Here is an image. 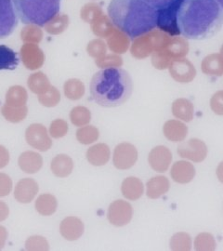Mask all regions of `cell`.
<instances>
[{"label": "cell", "instance_id": "cell-1", "mask_svg": "<svg viewBox=\"0 0 223 251\" xmlns=\"http://www.w3.org/2000/svg\"><path fill=\"white\" fill-rule=\"evenodd\" d=\"M176 25L178 33L188 39L205 40L223 27V8L217 0H181Z\"/></svg>", "mask_w": 223, "mask_h": 251}, {"label": "cell", "instance_id": "cell-32", "mask_svg": "<svg viewBox=\"0 0 223 251\" xmlns=\"http://www.w3.org/2000/svg\"><path fill=\"white\" fill-rule=\"evenodd\" d=\"M26 251H49L50 245L47 239L40 235H34L29 237L25 242Z\"/></svg>", "mask_w": 223, "mask_h": 251}, {"label": "cell", "instance_id": "cell-41", "mask_svg": "<svg viewBox=\"0 0 223 251\" xmlns=\"http://www.w3.org/2000/svg\"><path fill=\"white\" fill-rule=\"evenodd\" d=\"M9 214V209L8 205L5 202L0 201V223L7 220Z\"/></svg>", "mask_w": 223, "mask_h": 251}, {"label": "cell", "instance_id": "cell-31", "mask_svg": "<svg viewBox=\"0 0 223 251\" xmlns=\"http://www.w3.org/2000/svg\"><path fill=\"white\" fill-rule=\"evenodd\" d=\"M26 92L20 87L11 88L7 94V105L11 107L24 106L26 102Z\"/></svg>", "mask_w": 223, "mask_h": 251}, {"label": "cell", "instance_id": "cell-26", "mask_svg": "<svg viewBox=\"0 0 223 251\" xmlns=\"http://www.w3.org/2000/svg\"><path fill=\"white\" fill-rule=\"evenodd\" d=\"M99 131L94 126L87 125L81 126L76 131V139L82 144L88 145L98 141Z\"/></svg>", "mask_w": 223, "mask_h": 251}, {"label": "cell", "instance_id": "cell-20", "mask_svg": "<svg viewBox=\"0 0 223 251\" xmlns=\"http://www.w3.org/2000/svg\"><path fill=\"white\" fill-rule=\"evenodd\" d=\"M173 116L183 122H191L194 119L195 109L194 105L185 99H178L172 105Z\"/></svg>", "mask_w": 223, "mask_h": 251}, {"label": "cell", "instance_id": "cell-13", "mask_svg": "<svg viewBox=\"0 0 223 251\" xmlns=\"http://www.w3.org/2000/svg\"><path fill=\"white\" fill-rule=\"evenodd\" d=\"M85 226L80 219L76 217H67L63 220L60 227V232L68 241H74L80 238L84 233Z\"/></svg>", "mask_w": 223, "mask_h": 251}, {"label": "cell", "instance_id": "cell-43", "mask_svg": "<svg viewBox=\"0 0 223 251\" xmlns=\"http://www.w3.org/2000/svg\"><path fill=\"white\" fill-rule=\"evenodd\" d=\"M216 174H217L218 179L223 184V161L219 164L217 171H216Z\"/></svg>", "mask_w": 223, "mask_h": 251}, {"label": "cell", "instance_id": "cell-29", "mask_svg": "<svg viewBox=\"0 0 223 251\" xmlns=\"http://www.w3.org/2000/svg\"><path fill=\"white\" fill-rule=\"evenodd\" d=\"M194 246L197 251H213L217 248V243L211 233H201L196 237Z\"/></svg>", "mask_w": 223, "mask_h": 251}, {"label": "cell", "instance_id": "cell-19", "mask_svg": "<svg viewBox=\"0 0 223 251\" xmlns=\"http://www.w3.org/2000/svg\"><path fill=\"white\" fill-rule=\"evenodd\" d=\"M50 169L55 176L65 178L71 174L74 169V161L67 154H58L52 159Z\"/></svg>", "mask_w": 223, "mask_h": 251}, {"label": "cell", "instance_id": "cell-7", "mask_svg": "<svg viewBox=\"0 0 223 251\" xmlns=\"http://www.w3.org/2000/svg\"><path fill=\"white\" fill-rule=\"evenodd\" d=\"M132 206L124 200H116L108 208V221L116 227H122L128 225L132 220Z\"/></svg>", "mask_w": 223, "mask_h": 251}, {"label": "cell", "instance_id": "cell-12", "mask_svg": "<svg viewBox=\"0 0 223 251\" xmlns=\"http://www.w3.org/2000/svg\"><path fill=\"white\" fill-rule=\"evenodd\" d=\"M38 193V184L35 179L25 178L21 179L14 190V198L23 204L30 203Z\"/></svg>", "mask_w": 223, "mask_h": 251}, {"label": "cell", "instance_id": "cell-22", "mask_svg": "<svg viewBox=\"0 0 223 251\" xmlns=\"http://www.w3.org/2000/svg\"><path fill=\"white\" fill-rule=\"evenodd\" d=\"M57 199L52 195L44 194L39 196L36 199V209L40 215H52L57 210Z\"/></svg>", "mask_w": 223, "mask_h": 251}, {"label": "cell", "instance_id": "cell-33", "mask_svg": "<svg viewBox=\"0 0 223 251\" xmlns=\"http://www.w3.org/2000/svg\"><path fill=\"white\" fill-rule=\"evenodd\" d=\"M65 94L70 99H79L84 94V87L79 81H68L65 85Z\"/></svg>", "mask_w": 223, "mask_h": 251}, {"label": "cell", "instance_id": "cell-34", "mask_svg": "<svg viewBox=\"0 0 223 251\" xmlns=\"http://www.w3.org/2000/svg\"><path fill=\"white\" fill-rule=\"evenodd\" d=\"M68 124L63 119H56L50 126V134L54 139L63 138L68 132Z\"/></svg>", "mask_w": 223, "mask_h": 251}, {"label": "cell", "instance_id": "cell-44", "mask_svg": "<svg viewBox=\"0 0 223 251\" xmlns=\"http://www.w3.org/2000/svg\"><path fill=\"white\" fill-rule=\"evenodd\" d=\"M217 1L219 2V4L221 5V7H222V8H223V0H217Z\"/></svg>", "mask_w": 223, "mask_h": 251}, {"label": "cell", "instance_id": "cell-5", "mask_svg": "<svg viewBox=\"0 0 223 251\" xmlns=\"http://www.w3.org/2000/svg\"><path fill=\"white\" fill-rule=\"evenodd\" d=\"M18 22L12 0H0V39L10 36L18 26Z\"/></svg>", "mask_w": 223, "mask_h": 251}, {"label": "cell", "instance_id": "cell-4", "mask_svg": "<svg viewBox=\"0 0 223 251\" xmlns=\"http://www.w3.org/2000/svg\"><path fill=\"white\" fill-rule=\"evenodd\" d=\"M19 19L25 25L45 26L60 12L62 0H12Z\"/></svg>", "mask_w": 223, "mask_h": 251}, {"label": "cell", "instance_id": "cell-39", "mask_svg": "<svg viewBox=\"0 0 223 251\" xmlns=\"http://www.w3.org/2000/svg\"><path fill=\"white\" fill-rule=\"evenodd\" d=\"M145 1L150 3L158 10H162V9H168L171 6L177 4L180 0H145Z\"/></svg>", "mask_w": 223, "mask_h": 251}, {"label": "cell", "instance_id": "cell-27", "mask_svg": "<svg viewBox=\"0 0 223 251\" xmlns=\"http://www.w3.org/2000/svg\"><path fill=\"white\" fill-rule=\"evenodd\" d=\"M203 71L211 75H223V60L219 55H210L203 62Z\"/></svg>", "mask_w": 223, "mask_h": 251}, {"label": "cell", "instance_id": "cell-8", "mask_svg": "<svg viewBox=\"0 0 223 251\" xmlns=\"http://www.w3.org/2000/svg\"><path fill=\"white\" fill-rule=\"evenodd\" d=\"M138 160V151L133 144L122 143L114 151L113 163L117 170L125 171L132 168Z\"/></svg>", "mask_w": 223, "mask_h": 251}, {"label": "cell", "instance_id": "cell-6", "mask_svg": "<svg viewBox=\"0 0 223 251\" xmlns=\"http://www.w3.org/2000/svg\"><path fill=\"white\" fill-rule=\"evenodd\" d=\"M178 153L181 158L195 163H201L206 158L208 149L202 140L192 138L186 142H181L178 145Z\"/></svg>", "mask_w": 223, "mask_h": 251}, {"label": "cell", "instance_id": "cell-9", "mask_svg": "<svg viewBox=\"0 0 223 251\" xmlns=\"http://www.w3.org/2000/svg\"><path fill=\"white\" fill-rule=\"evenodd\" d=\"M25 139L27 144L41 152L48 151L52 145V141L47 128L41 124L29 126L25 131Z\"/></svg>", "mask_w": 223, "mask_h": 251}, {"label": "cell", "instance_id": "cell-15", "mask_svg": "<svg viewBox=\"0 0 223 251\" xmlns=\"http://www.w3.org/2000/svg\"><path fill=\"white\" fill-rule=\"evenodd\" d=\"M18 164L22 171L28 174H34L41 170L43 158L38 152L26 151L20 155Z\"/></svg>", "mask_w": 223, "mask_h": 251}, {"label": "cell", "instance_id": "cell-40", "mask_svg": "<svg viewBox=\"0 0 223 251\" xmlns=\"http://www.w3.org/2000/svg\"><path fill=\"white\" fill-rule=\"evenodd\" d=\"M9 162V152L8 149L0 145V169L5 168Z\"/></svg>", "mask_w": 223, "mask_h": 251}, {"label": "cell", "instance_id": "cell-25", "mask_svg": "<svg viewBox=\"0 0 223 251\" xmlns=\"http://www.w3.org/2000/svg\"><path fill=\"white\" fill-rule=\"evenodd\" d=\"M171 74L175 77V79L181 82H188L193 79L196 71L191 65V63L187 62H180V63H175L173 65Z\"/></svg>", "mask_w": 223, "mask_h": 251}, {"label": "cell", "instance_id": "cell-14", "mask_svg": "<svg viewBox=\"0 0 223 251\" xmlns=\"http://www.w3.org/2000/svg\"><path fill=\"white\" fill-rule=\"evenodd\" d=\"M163 133L170 142L181 143L187 137L188 126L179 120L171 119L164 124Z\"/></svg>", "mask_w": 223, "mask_h": 251}, {"label": "cell", "instance_id": "cell-3", "mask_svg": "<svg viewBox=\"0 0 223 251\" xmlns=\"http://www.w3.org/2000/svg\"><path fill=\"white\" fill-rule=\"evenodd\" d=\"M133 83L128 72L118 67H108L96 73L90 82V95L103 107L125 103L132 94Z\"/></svg>", "mask_w": 223, "mask_h": 251}, {"label": "cell", "instance_id": "cell-45", "mask_svg": "<svg viewBox=\"0 0 223 251\" xmlns=\"http://www.w3.org/2000/svg\"><path fill=\"white\" fill-rule=\"evenodd\" d=\"M222 55H223V49H222Z\"/></svg>", "mask_w": 223, "mask_h": 251}, {"label": "cell", "instance_id": "cell-21", "mask_svg": "<svg viewBox=\"0 0 223 251\" xmlns=\"http://www.w3.org/2000/svg\"><path fill=\"white\" fill-rule=\"evenodd\" d=\"M20 57L9 47L0 45V70H14L18 67Z\"/></svg>", "mask_w": 223, "mask_h": 251}, {"label": "cell", "instance_id": "cell-38", "mask_svg": "<svg viewBox=\"0 0 223 251\" xmlns=\"http://www.w3.org/2000/svg\"><path fill=\"white\" fill-rule=\"evenodd\" d=\"M39 100L45 106L51 107V106H55L59 102L60 95H59L57 90H55V89H52V91L47 93L44 96H41L39 98Z\"/></svg>", "mask_w": 223, "mask_h": 251}, {"label": "cell", "instance_id": "cell-36", "mask_svg": "<svg viewBox=\"0 0 223 251\" xmlns=\"http://www.w3.org/2000/svg\"><path fill=\"white\" fill-rule=\"evenodd\" d=\"M12 190V180L9 175L0 173V198L9 196Z\"/></svg>", "mask_w": 223, "mask_h": 251}, {"label": "cell", "instance_id": "cell-37", "mask_svg": "<svg viewBox=\"0 0 223 251\" xmlns=\"http://www.w3.org/2000/svg\"><path fill=\"white\" fill-rule=\"evenodd\" d=\"M212 111L218 116H223V90L215 94L210 100Z\"/></svg>", "mask_w": 223, "mask_h": 251}, {"label": "cell", "instance_id": "cell-23", "mask_svg": "<svg viewBox=\"0 0 223 251\" xmlns=\"http://www.w3.org/2000/svg\"><path fill=\"white\" fill-rule=\"evenodd\" d=\"M22 56L29 69H36L43 63V54L35 47H25L22 50Z\"/></svg>", "mask_w": 223, "mask_h": 251}, {"label": "cell", "instance_id": "cell-16", "mask_svg": "<svg viewBox=\"0 0 223 251\" xmlns=\"http://www.w3.org/2000/svg\"><path fill=\"white\" fill-rule=\"evenodd\" d=\"M86 156L89 164L95 167H100L106 165L110 160L111 151L107 144H97L89 147Z\"/></svg>", "mask_w": 223, "mask_h": 251}, {"label": "cell", "instance_id": "cell-11", "mask_svg": "<svg viewBox=\"0 0 223 251\" xmlns=\"http://www.w3.org/2000/svg\"><path fill=\"white\" fill-rule=\"evenodd\" d=\"M196 174L197 171L195 166L186 160L175 162L170 171V176L172 179L179 184H186L191 182L195 179Z\"/></svg>", "mask_w": 223, "mask_h": 251}, {"label": "cell", "instance_id": "cell-10", "mask_svg": "<svg viewBox=\"0 0 223 251\" xmlns=\"http://www.w3.org/2000/svg\"><path fill=\"white\" fill-rule=\"evenodd\" d=\"M148 162L153 171L159 173L166 172L170 169L172 162L171 151L164 145H158L149 152Z\"/></svg>", "mask_w": 223, "mask_h": 251}, {"label": "cell", "instance_id": "cell-24", "mask_svg": "<svg viewBox=\"0 0 223 251\" xmlns=\"http://www.w3.org/2000/svg\"><path fill=\"white\" fill-rule=\"evenodd\" d=\"M170 250L174 251H189L192 250L193 240L191 235L184 232H179L170 238Z\"/></svg>", "mask_w": 223, "mask_h": 251}, {"label": "cell", "instance_id": "cell-42", "mask_svg": "<svg viewBox=\"0 0 223 251\" xmlns=\"http://www.w3.org/2000/svg\"><path fill=\"white\" fill-rule=\"evenodd\" d=\"M7 239H8V231L5 227L0 225V250L4 248Z\"/></svg>", "mask_w": 223, "mask_h": 251}, {"label": "cell", "instance_id": "cell-17", "mask_svg": "<svg viewBox=\"0 0 223 251\" xmlns=\"http://www.w3.org/2000/svg\"><path fill=\"white\" fill-rule=\"evenodd\" d=\"M170 188L169 179L165 176H155L149 179L146 184V195L151 199H158L165 196Z\"/></svg>", "mask_w": 223, "mask_h": 251}, {"label": "cell", "instance_id": "cell-30", "mask_svg": "<svg viewBox=\"0 0 223 251\" xmlns=\"http://www.w3.org/2000/svg\"><path fill=\"white\" fill-rule=\"evenodd\" d=\"M70 120L72 124L75 126H87L91 120V114L89 109L82 106L74 107L71 111Z\"/></svg>", "mask_w": 223, "mask_h": 251}, {"label": "cell", "instance_id": "cell-35", "mask_svg": "<svg viewBox=\"0 0 223 251\" xmlns=\"http://www.w3.org/2000/svg\"><path fill=\"white\" fill-rule=\"evenodd\" d=\"M29 87L34 92L40 93L49 88V82L41 73H38L29 79Z\"/></svg>", "mask_w": 223, "mask_h": 251}, {"label": "cell", "instance_id": "cell-2", "mask_svg": "<svg viewBox=\"0 0 223 251\" xmlns=\"http://www.w3.org/2000/svg\"><path fill=\"white\" fill-rule=\"evenodd\" d=\"M107 11L112 23L131 39L150 33L158 25V9L145 0H111Z\"/></svg>", "mask_w": 223, "mask_h": 251}, {"label": "cell", "instance_id": "cell-28", "mask_svg": "<svg viewBox=\"0 0 223 251\" xmlns=\"http://www.w3.org/2000/svg\"><path fill=\"white\" fill-rule=\"evenodd\" d=\"M2 115L11 123H19L24 121L27 116V107L25 105L20 107H11L5 105L2 108Z\"/></svg>", "mask_w": 223, "mask_h": 251}, {"label": "cell", "instance_id": "cell-18", "mask_svg": "<svg viewBox=\"0 0 223 251\" xmlns=\"http://www.w3.org/2000/svg\"><path fill=\"white\" fill-rule=\"evenodd\" d=\"M121 192L124 198L136 201L142 198L144 193L143 181L136 177H128L123 180Z\"/></svg>", "mask_w": 223, "mask_h": 251}]
</instances>
